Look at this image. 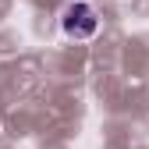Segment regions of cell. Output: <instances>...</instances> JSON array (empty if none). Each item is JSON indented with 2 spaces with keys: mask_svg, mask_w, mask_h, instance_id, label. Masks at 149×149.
I'll use <instances>...</instances> for the list:
<instances>
[{
  "mask_svg": "<svg viewBox=\"0 0 149 149\" xmlns=\"http://www.w3.org/2000/svg\"><path fill=\"white\" fill-rule=\"evenodd\" d=\"M64 25V36H71V39H89V36H96L100 29V18H96V7L92 4H71L61 18Z\"/></svg>",
  "mask_w": 149,
  "mask_h": 149,
  "instance_id": "6da1fadb",
  "label": "cell"
}]
</instances>
